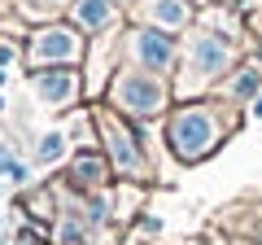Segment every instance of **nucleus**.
<instances>
[{
    "mask_svg": "<svg viewBox=\"0 0 262 245\" xmlns=\"http://www.w3.org/2000/svg\"><path fill=\"white\" fill-rule=\"evenodd\" d=\"M219 136H223V127H219L214 110H201V105H188V110H179L175 118H170V127H166L170 149H175L184 162L206 158V153L219 145Z\"/></svg>",
    "mask_w": 262,
    "mask_h": 245,
    "instance_id": "nucleus-1",
    "label": "nucleus"
},
{
    "mask_svg": "<svg viewBox=\"0 0 262 245\" xmlns=\"http://www.w3.org/2000/svg\"><path fill=\"white\" fill-rule=\"evenodd\" d=\"M227 66H232V44H227V39H219V35H210V31H201V35H192V44H188L184 88L210 84V79L223 75Z\"/></svg>",
    "mask_w": 262,
    "mask_h": 245,
    "instance_id": "nucleus-2",
    "label": "nucleus"
},
{
    "mask_svg": "<svg viewBox=\"0 0 262 245\" xmlns=\"http://www.w3.org/2000/svg\"><path fill=\"white\" fill-rule=\"evenodd\" d=\"M114 105L127 110V114L149 118V114H158L162 105H166V88H162L149 70H127V75L114 79Z\"/></svg>",
    "mask_w": 262,
    "mask_h": 245,
    "instance_id": "nucleus-3",
    "label": "nucleus"
},
{
    "mask_svg": "<svg viewBox=\"0 0 262 245\" xmlns=\"http://www.w3.org/2000/svg\"><path fill=\"white\" fill-rule=\"evenodd\" d=\"M83 44L70 27H48L31 39V62L35 66H66V62H79Z\"/></svg>",
    "mask_w": 262,
    "mask_h": 245,
    "instance_id": "nucleus-4",
    "label": "nucleus"
},
{
    "mask_svg": "<svg viewBox=\"0 0 262 245\" xmlns=\"http://www.w3.org/2000/svg\"><path fill=\"white\" fill-rule=\"evenodd\" d=\"M127 48H131V57H136L144 70H153V75H162V70L175 66V44H170V35L158 31V27H140L127 39Z\"/></svg>",
    "mask_w": 262,
    "mask_h": 245,
    "instance_id": "nucleus-5",
    "label": "nucleus"
},
{
    "mask_svg": "<svg viewBox=\"0 0 262 245\" xmlns=\"http://www.w3.org/2000/svg\"><path fill=\"white\" fill-rule=\"evenodd\" d=\"M144 22L149 27H158V31H184L188 27V18H192V9H188V0H144Z\"/></svg>",
    "mask_w": 262,
    "mask_h": 245,
    "instance_id": "nucleus-6",
    "label": "nucleus"
},
{
    "mask_svg": "<svg viewBox=\"0 0 262 245\" xmlns=\"http://www.w3.org/2000/svg\"><path fill=\"white\" fill-rule=\"evenodd\" d=\"M75 92H79V79L70 70H39L35 75V96L44 105H66L75 101Z\"/></svg>",
    "mask_w": 262,
    "mask_h": 245,
    "instance_id": "nucleus-7",
    "label": "nucleus"
},
{
    "mask_svg": "<svg viewBox=\"0 0 262 245\" xmlns=\"http://www.w3.org/2000/svg\"><path fill=\"white\" fill-rule=\"evenodd\" d=\"M101 136H105V145H110L114 162H118L122 171H136V167H140V153H136V140L127 136V127H122V122H114V118H101Z\"/></svg>",
    "mask_w": 262,
    "mask_h": 245,
    "instance_id": "nucleus-8",
    "label": "nucleus"
},
{
    "mask_svg": "<svg viewBox=\"0 0 262 245\" xmlns=\"http://www.w3.org/2000/svg\"><path fill=\"white\" fill-rule=\"evenodd\" d=\"M114 18H118L114 0H75V22L83 31H105Z\"/></svg>",
    "mask_w": 262,
    "mask_h": 245,
    "instance_id": "nucleus-9",
    "label": "nucleus"
},
{
    "mask_svg": "<svg viewBox=\"0 0 262 245\" xmlns=\"http://www.w3.org/2000/svg\"><path fill=\"white\" fill-rule=\"evenodd\" d=\"M61 153H66V136L61 132H44V136H39V149H35L39 162H57Z\"/></svg>",
    "mask_w": 262,
    "mask_h": 245,
    "instance_id": "nucleus-10",
    "label": "nucleus"
},
{
    "mask_svg": "<svg viewBox=\"0 0 262 245\" xmlns=\"http://www.w3.org/2000/svg\"><path fill=\"white\" fill-rule=\"evenodd\" d=\"M258 70H241V75L232 79V96H241V101H249V96H258Z\"/></svg>",
    "mask_w": 262,
    "mask_h": 245,
    "instance_id": "nucleus-11",
    "label": "nucleus"
},
{
    "mask_svg": "<svg viewBox=\"0 0 262 245\" xmlns=\"http://www.w3.org/2000/svg\"><path fill=\"white\" fill-rule=\"evenodd\" d=\"M75 179L101 184V179H105V171H101V162H96V158H79V162H75Z\"/></svg>",
    "mask_w": 262,
    "mask_h": 245,
    "instance_id": "nucleus-12",
    "label": "nucleus"
},
{
    "mask_svg": "<svg viewBox=\"0 0 262 245\" xmlns=\"http://www.w3.org/2000/svg\"><path fill=\"white\" fill-rule=\"evenodd\" d=\"M9 62H13V48H9V44H0V66H9Z\"/></svg>",
    "mask_w": 262,
    "mask_h": 245,
    "instance_id": "nucleus-13",
    "label": "nucleus"
},
{
    "mask_svg": "<svg viewBox=\"0 0 262 245\" xmlns=\"http://www.w3.org/2000/svg\"><path fill=\"white\" fill-rule=\"evenodd\" d=\"M253 114H258V118H262V101H253Z\"/></svg>",
    "mask_w": 262,
    "mask_h": 245,
    "instance_id": "nucleus-14",
    "label": "nucleus"
},
{
    "mask_svg": "<svg viewBox=\"0 0 262 245\" xmlns=\"http://www.w3.org/2000/svg\"><path fill=\"white\" fill-rule=\"evenodd\" d=\"M0 84H5V70H0Z\"/></svg>",
    "mask_w": 262,
    "mask_h": 245,
    "instance_id": "nucleus-15",
    "label": "nucleus"
},
{
    "mask_svg": "<svg viewBox=\"0 0 262 245\" xmlns=\"http://www.w3.org/2000/svg\"><path fill=\"white\" fill-rule=\"evenodd\" d=\"M48 5H61V0H48Z\"/></svg>",
    "mask_w": 262,
    "mask_h": 245,
    "instance_id": "nucleus-16",
    "label": "nucleus"
}]
</instances>
